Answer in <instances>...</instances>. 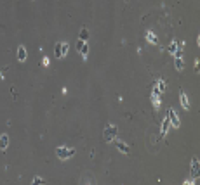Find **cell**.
<instances>
[{"instance_id": "obj_1", "label": "cell", "mask_w": 200, "mask_h": 185, "mask_svg": "<svg viewBox=\"0 0 200 185\" xmlns=\"http://www.w3.org/2000/svg\"><path fill=\"white\" fill-rule=\"evenodd\" d=\"M117 132H119L117 125H108L106 128H105V132H103V140L105 142L115 140V138H117Z\"/></svg>"}, {"instance_id": "obj_2", "label": "cell", "mask_w": 200, "mask_h": 185, "mask_svg": "<svg viewBox=\"0 0 200 185\" xmlns=\"http://www.w3.org/2000/svg\"><path fill=\"white\" fill-rule=\"evenodd\" d=\"M73 154H75V149H68V147H65V145H61V147H57V149H56V156L59 157L61 161L70 159Z\"/></svg>"}, {"instance_id": "obj_3", "label": "cell", "mask_w": 200, "mask_h": 185, "mask_svg": "<svg viewBox=\"0 0 200 185\" xmlns=\"http://www.w3.org/2000/svg\"><path fill=\"white\" fill-rule=\"evenodd\" d=\"M167 118H169V121H171V125L174 126V128H181V121H179V118H178V114H176V111L172 107L167 111Z\"/></svg>"}, {"instance_id": "obj_4", "label": "cell", "mask_w": 200, "mask_h": 185, "mask_svg": "<svg viewBox=\"0 0 200 185\" xmlns=\"http://www.w3.org/2000/svg\"><path fill=\"white\" fill-rule=\"evenodd\" d=\"M151 104H153V107L159 111L160 109V104H162V101H160V92L157 88H153V92H151Z\"/></svg>"}, {"instance_id": "obj_5", "label": "cell", "mask_w": 200, "mask_h": 185, "mask_svg": "<svg viewBox=\"0 0 200 185\" xmlns=\"http://www.w3.org/2000/svg\"><path fill=\"white\" fill-rule=\"evenodd\" d=\"M198 168H200L198 157L193 156V157H192V177H193V178H198Z\"/></svg>"}, {"instance_id": "obj_6", "label": "cell", "mask_w": 200, "mask_h": 185, "mask_svg": "<svg viewBox=\"0 0 200 185\" xmlns=\"http://www.w3.org/2000/svg\"><path fill=\"white\" fill-rule=\"evenodd\" d=\"M169 126H171V121H169V118H163V121H162V128H160V138H163L165 135H167Z\"/></svg>"}, {"instance_id": "obj_7", "label": "cell", "mask_w": 200, "mask_h": 185, "mask_svg": "<svg viewBox=\"0 0 200 185\" xmlns=\"http://www.w3.org/2000/svg\"><path fill=\"white\" fill-rule=\"evenodd\" d=\"M179 102H181V106H183L184 111H188V109H190V101H188V95L183 92V90L179 92Z\"/></svg>"}, {"instance_id": "obj_8", "label": "cell", "mask_w": 200, "mask_h": 185, "mask_svg": "<svg viewBox=\"0 0 200 185\" xmlns=\"http://www.w3.org/2000/svg\"><path fill=\"white\" fill-rule=\"evenodd\" d=\"M113 142H115V147L122 154H129V145H127L125 142H120V140H113Z\"/></svg>"}, {"instance_id": "obj_9", "label": "cell", "mask_w": 200, "mask_h": 185, "mask_svg": "<svg viewBox=\"0 0 200 185\" xmlns=\"http://www.w3.org/2000/svg\"><path fill=\"white\" fill-rule=\"evenodd\" d=\"M144 38H146V42H148V43H151V45H157V43H159V38H157V35L153 31H146Z\"/></svg>"}, {"instance_id": "obj_10", "label": "cell", "mask_w": 200, "mask_h": 185, "mask_svg": "<svg viewBox=\"0 0 200 185\" xmlns=\"http://www.w3.org/2000/svg\"><path fill=\"white\" fill-rule=\"evenodd\" d=\"M9 147V135L7 133H2L0 135V151H5Z\"/></svg>"}, {"instance_id": "obj_11", "label": "cell", "mask_w": 200, "mask_h": 185, "mask_svg": "<svg viewBox=\"0 0 200 185\" xmlns=\"http://www.w3.org/2000/svg\"><path fill=\"white\" fill-rule=\"evenodd\" d=\"M17 61L19 62H25L26 61V48L23 45H19V48H17Z\"/></svg>"}, {"instance_id": "obj_12", "label": "cell", "mask_w": 200, "mask_h": 185, "mask_svg": "<svg viewBox=\"0 0 200 185\" xmlns=\"http://www.w3.org/2000/svg\"><path fill=\"white\" fill-rule=\"evenodd\" d=\"M157 90H159L160 93H163L165 90H167V83H165V80H162V78H160V80L157 81Z\"/></svg>"}, {"instance_id": "obj_13", "label": "cell", "mask_w": 200, "mask_h": 185, "mask_svg": "<svg viewBox=\"0 0 200 185\" xmlns=\"http://www.w3.org/2000/svg\"><path fill=\"white\" fill-rule=\"evenodd\" d=\"M87 38H89V29H87V28H82L80 33H78V40L87 42Z\"/></svg>"}, {"instance_id": "obj_14", "label": "cell", "mask_w": 200, "mask_h": 185, "mask_svg": "<svg viewBox=\"0 0 200 185\" xmlns=\"http://www.w3.org/2000/svg\"><path fill=\"white\" fill-rule=\"evenodd\" d=\"M82 183H94V175L92 173H85V177L82 175Z\"/></svg>"}, {"instance_id": "obj_15", "label": "cell", "mask_w": 200, "mask_h": 185, "mask_svg": "<svg viewBox=\"0 0 200 185\" xmlns=\"http://www.w3.org/2000/svg\"><path fill=\"white\" fill-rule=\"evenodd\" d=\"M174 66H176V69H178V71H183V69H184V62H183V59H181V57H176Z\"/></svg>"}, {"instance_id": "obj_16", "label": "cell", "mask_w": 200, "mask_h": 185, "mask_svg": "<svg viewBox=\"0 0 200 185\" xmlns=\"http://www.w3.org/2000/svg\"><path fill=\"white\" fill-rule=\"evenodd\" d=\"M54 54H56V57H59V59H63V52H61V43H56V47H54Z\"/></svg>"}, {"instance_id": "obj_17", "label": "cell", "mask_w": 200, "mask_h": 185, "mask_svg": "<svg viewBox=\"0 0 200 185\" xmlns=\"http://www.w3.org/2000/svg\"><path fill=\"white\" fill-rule=\"evenodd\" d=\"M87 52H89V47H87V43H84V47H82L80 54H82V59L85 61L87 59Z\"/></svg>"}, {"instance_id": "obj_18", "label": "cell", "mask_w": 200, "mask_h": 185, "mask_svg": "<svg viewBox=\"0 0 200 185\" xmlns=\"http://www.w3.org/2000/svg\"><path fill=\"white\" fill-rule=\"evenodd\" d=\"M44 178H40V177H33V180H32V183L33 185H40V183H44Z\"/></svg>"}, {"instance_id": "obj_19", "label": "cell", "mask_w": 200, "mask_h": 185, "mask_svg": "<svg viewBox=\"0 0 200 185\" xmlns=\"http://www.w3.org/2000/svg\"><path fill=\"white\" fill-rule=\"evenodd\" d=\"M176 48H178V42H172V43L169 45V52L174 54V52H176Z\"/></svg>"}, {"instance_id": "obj_20", "label": "cell", "mask_w": 200, "mask_h": 185, "mask_svg": "<svg viewBox=\"0 0 200 185\" xmlns=\"http://www.w3.org/2000/svg\"><path fill=\"white\" fill-rule=\"evenodd\" d=\"M61 52H63V57H66V54H68V43H61Z\"/></svg>"}, {"instance_id": "obj_21", "label": "cell", "mask_w": 200, "mask_h": 185, "mask_svg": "<svg viewBox=\"0 0 200 185\" xmlns=\"http://www.w3.org/2000/svg\"><path fill=\"white\" fill-rule=\"evenodd\" d=\"M84 43H85V42H84V40H78V42H77V45H75V47H77V50H78V52H80V50H82V47H84Z\"/></svg>"}, {"instance_id": "obj_22", "label": "cell", "mask_w": 200, "mask_h": 185, "mask_svg": "<svg viewBox=\"0 0 200 185\" xmlns=\"http://www.w3.org/2000/svg\"><path fill=\"white\" fill-rule=\"evenodd\" d=\"M42 64H44V66H49L51 64V59H49V57H44V59H42Z\"/></svg>"}, {"instance_id": "obj_23", "label": "cell", "mask_w": 200, "mask_h": 185, "mask_svg": "<svg viewBox=\"0 0 200 185\" xmlns=\"http://www.w3.org/2000/svg\"><path fill=\"white\" fill-rule=\"evenodd\" d=\"M192 183H197V178H192V180H184V185H192Z\"/></svg>"}]
</instances>
